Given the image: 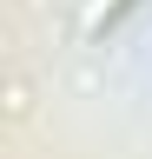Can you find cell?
<instances>
[{"label":"cell","mask_w":152,"mask_h":159,"mask_svg":"<svg viewBox=\"0 0 152 159\" xmlns=\"http://www.w3.org/2000/svg\"><path fill=\"white\" fill-rule=\"evenodd\" d=\"M106 13H119V0H86L80 27H86V33H99V27H106Z\"/></svg>","instance_id":"1"}]
</instances>
